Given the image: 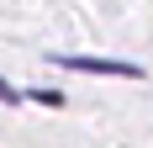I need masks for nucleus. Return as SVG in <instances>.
Returning a JSON list of instances; mask_svg holds the SVG:
<instances>
[{"instance_id":"nucleus-1","label":"nucleus","mask_w":153,"mask_h":148,"mask_svg":"<svg viewBox=\"0 0 153 148\" xmlns=\"http://www.w3.org/2000/svg\"><path fill=\"white\" fill-rule=\"evenodd\" d=\"M63 69H79V74H116V79H143L137 64H127V58H69V53H58Z\"/></svg>"},{"instance_id":"nucleus-3","label":"nucleus","mask_w":153,"mask_h":148,"mask_svg":"<svg viewBox=\"0 0 153 148\" xmlns=\"http://www.w3.org/2000/svg\"><path fill=\"white\" fill-rule=\"evenodd\" d=\"M0 101H16V90H11V85H0Z\"/></svg>"},{"instance_id":"nucleus-2","label":"nucleus","mask_w":153,"mask_h":148,"mask_svg":"<svg viewBox=\"0 0 153 148\" xmlns=\"http://www.w3.org/2000/svg\"><path fill=\"white\" fill-rule=\"evenodd\" d=\"M32 101H37V106H63V95H58V90H32Z\"/></svg>"}]
</instances>
